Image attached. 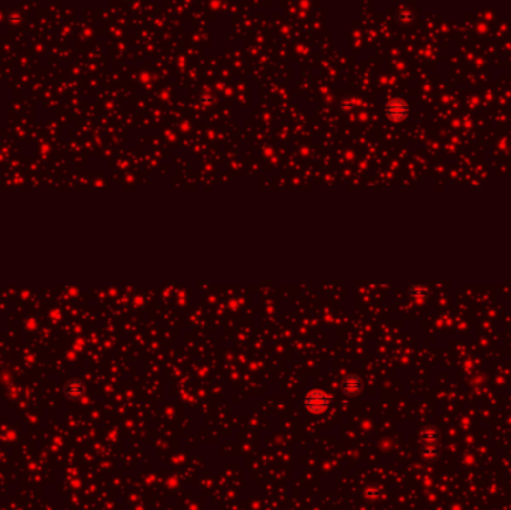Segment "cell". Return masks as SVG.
Returning a JSON list of instances; mask_svg holds the SVG:
<instances>
[{
	"instance_id": "6da1fadb",
	"label": "cell",
	"mask_w": 511,
	"mask_h": 510,
	"mask_svg": "<svg viewBox=\"0 0 511 510\" xmlns=\"http://www.w3.org/2000/svg\"><path fill=\"white\" fill-rule=\"evenodd\" d=\"M329 404H330V397L323 391H311L307 394L304 400V405L311 415H322V413L326 411Z\"/></svg>"
},
{
	"instance_id": "7a4b0ae2",
	"label": "cell",
	"mask_w": 511,
	"mask_h": 510,
	"mask_svg": "<svg viewBox=\"0 0 511 510\" xmlns=\"http://www.w3.org/2000/svg\"><path fill=\"white\" fill-rule=\"evenodd\" d=\"M64 394L67 398L78 400L84 395V384L81 380H70L64 386Z\"/></svg>"
},
{
	"instance_id": "3957f363",
	"label": "cell",
	"mask_w": 511,
	"mask_h": 510,
	"mask_svg": "<svg viewBox=\"0 0 511 510\" xmlns=\"http://www.w3.org/2000/svg\"><path fill=\"white\" fill-rule=\"evenodd\" d=\"M343 391L347 395H356L360 391V379L356 374H350L343 380Z\"/></svg>"
},
{
	"instance_id": "277c9868",
	"label": "cell",
	"mask_w": 511,
	"mask_h": 510,
	"mask_svg": "<svg viewBox=\"0 0 511 510\" xmlns=\"http://www.w3.org/2000/svg\"><path fill=\"white\" fill-rule=\"evenodd\" d=\"M387 114L388 115H390V118H393V120H401V118H404L405 115H407V105H404L402 102H399V101H395V102H392L390 105H388L387 106Z\"/></svg>"
}]
</instances>
